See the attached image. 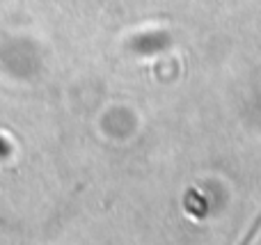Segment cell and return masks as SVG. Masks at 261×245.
<instances>
[{"label": "cell", "instance_id": "obj_1", "mask_svg": "<svg viewBox=\"0 0 261 245\" xmlns=\"http://www.w3.org/2000/svg\"><path fill=\"white\" fill-rule=\"evenodd\" d=\"M259 227H261V215H259L257 225H254V227H252V229H250V234H248V236H245V238H248V241H250V238H252V236H254V234H257V232H259Z\"/></svg>", "mask_w": 261, "mask_h": 245}]
</instances>
